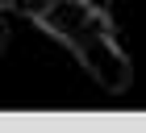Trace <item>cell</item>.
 <instances>
[{
    "instance_id": "obj_3",
    "label": "cell",
    "mask_w": 146,
    "mask_h": 133,
    "mask_svg": "<svg viewBox=\"0 0 146 133\" xmlns=\"http://www.w3.org/2000/svg\"><path fill=\"white\" fill-rule=\"evenodd\" d=\"M9 4H13V0H4V9H9Z\"/></svg>"
},
{
    "instance_id": "obj_2",
    "label": "cell",
    "mask_w": 146,
    "mask_h": 133,
    "mask_svg": "<svg viewBox=\"0 0 146 133\" xmlns=\"http://www.w3.org/2000/svg\"><path fill=\"white\" fill-rule=\"evenodd\" d=\"M54 4V0H13L9 13H21V17H29V21H38V13H46Z\"/></svg>"
},
{
    "instance_id": "obj_1",
    "label": "cell",
    "mask_w": 146,
    "mask_h": 133,
    "mask_svg": "<svg viewBox=\"0 0 146 133\" xmlns=\"http://www.w3.org/2000/svg\"><path fill=\"white\" fill-rule=\"evenodd\" d=\"M38 29L50 33L58 46H67L79 58V66L96 79V88H104L109 96L129 92L134 63L117 42L113 17L92 0H54L46 13H38Z\"/></svg>"
}]
</instances>
